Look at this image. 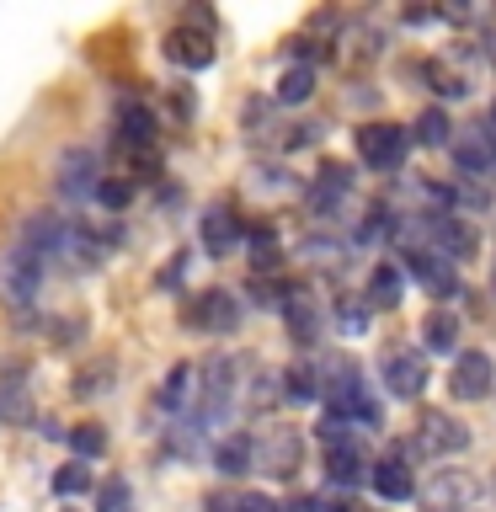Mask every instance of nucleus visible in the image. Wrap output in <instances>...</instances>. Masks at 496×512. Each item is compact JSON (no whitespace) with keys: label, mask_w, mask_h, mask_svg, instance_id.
Instances as JSON below:
<instances>
[{"label":"nucleus","mask_w":496,"mask_h":512,"mask_svg":"<svg viewBox=\"0 0 496 512\" xmlns=\"http://www.w3.org/2000/svg\"><path fill=\"white\" fill-rule=\"evenodd\" d=\"M251 459L262 464L267 475H278V480H288L299 470V459H304V438L294 427H272L262 443H251Z\"/></svg>","instance_id":"f03ea898"},{"label":"nucleus","mask_w":496,"mask_h":512,"mask_svg":"<svg viewBox=\"0 0 496 512\" xmlns=\"http://www.w3.org/2000/svg\"><path fill=\"white\" fill-rule=\"evenodd\" d=\"M406 267L411 278H422L432 294H454V272H448V262H438L432 251H406Z\"/></svg>","instance_id":"a211bd4d"},{"label":"nucleus","mask_w":496,"mask_h":512,"mask_svg":"<svg viewBox=\"0 0 496 512\" xmlns=\"http://www.w3.org/2000/svg\"><path fill=\"white\" fill-rule=\"evenodd\" d=\"M448 128H454V123H448V112L427 107L422 118H416V139H422V144H448Z\"/></svg>","instance_id":"c85d7f7f"},{"label":"nucleus","mask_w":496,"mask_h":512,"mask_svg":"<svg viewBox=\"0 0 496 512\" xmlns=\"http://www.w3.org/2000/svg\"><path fill=\"white\" fill-rule=\"evenodd\" d=\"M123 502H128V486L123 480H107L102 486V512H123Z\"/></svg>","instance_id":"473e14b6"},{"label":"nucleus","mask_w":496,"mask_h":512,"mask_svg":"<svg viewBox=\"0 0 496 512\" xmlns=\"http://www.w3.org/2000/svg\"><path fill=\"white\" fill-rule=\"evenodd\" d=\"M59 192L64 198H86V192H96V155L91 150H64L59 155Z\"/></svg>","instance_id":"9b49d317"},{"label":"nucleus","mask_w":496,"mask_h":512,"mask_svg":"<svg viewBox=\"0 0 496 512\" xmlns=\"http://www.w3.org/2000/svg\"><path fill=\"white\" fill-rule=\"evenodd\" d=\"M368 486H374L384 502H406V496H416V480H411V470L400 459H379L374 475H368Z\"/></svg>","instance_id":"f8f14e48"},{"label":"nucleus","mask_w":496,"mask_h":512,"mask_svg":"<svg viewBox=\"0 0 496 512\" xmlns=\"http://www.w3.org/2000/svg\"><path fill=\"white\" fill-rule=\"evenodd\" d=\"M283 512H326V502H320V496H294Z\"/></svg>","instance_id":"e433bc0d"},{"label":"nucleus","mask_w":496,"mask_h":512,"mask_svg":"<svg viewBox=\"0 0 496 512\" xmlns=\"http://www.w3.org/2000/svg\"><path fill=\"white\" fill-rule=\"evenodd\" d=\"M459 336H464V320H459L454 310H432V315L422 320V342H427V352H454Z\"/></svg>","instance_id":"4468645a"},{"label":"nucleus","mask_w":496,"mask_h":512,"mask_svg":"<svg viewBox=\"0 0 496 512\" xmlns=\"http://www.w3.org/2000/svg\"><path fill=\"white\" fill-rule=\"evenodd\" d=\"M246 240H251V267H256V272L278 267V235H272L267 224H256V230H251Z\"/></svg>","instance_id":"bb28decb"},{"label":"nucleus","mask_w":496,"mask_h":512,"mask_svg":"<svg viewBox=\"0 0 496 512\" xmlns=\"http://www.w3.org/2000/svg\"><path fill=\"white\" fill-rule=\"evenodd\" d=\"M454 160H459V171L470 176V182H491L496 176V139L486 134V123L464 128V134L454 139Z\"/></svg>","instance_id":"423d86ee"},{"label":"nucleus","mask_w":496,"mask_h":512,"mask_svg":"<svg viewBox=\"0 0 496 512\" xmlns=\"http://www.w3.org/2000/svg\"><path fill=\"white\" fill-rule=\"evenodd\" d=\"M496 384V363L486 358V352H459L454 358V374H448V390H454V400H486Z\"/></svg>","instance_id":"6e6552de"},{"label":"nucleus","mask_w":496,"mask_h":512,"mask_svg":"<svg viewBox=\"0 0 496 512\" xmlns=\"http://www.w3.org/2000/svg\"><path fill=\"white\" fill-rule=\"evenodd\" d=\"M192 379H198V368H192V363H176L171 379H166V390H160V406H166V411H182L187 400H192Z\"/></svg>","instance_id":"5701e85b"},{"label":"nucleus","mask_w":496,"mask_h":512,"mask_svg":"<svg viewBox=\"0 0 496 512\" xmlns=\"http://www.w3.org/2000/svg\"><path fill=\"white\" fill-rule=\"evenodd\" d=\"M96 198H102L107 208H128L134 203V187L128 182H96Z\"/></svg>","instance_id":"2f4dec72"},{"label":"nucleus","mask_w":496,"mask_h":512,"mask_svg":"<svg viewBox=\"0 0 496 512\" xmlns=\"http://www.w3.org/2000/svg\"><path fill=\"white\" fill-rule=\"evenodd\" d=\"M363 470H368V459H363L352 443H342V448H326V475H331V486H358Z\"/></svg>","instance_id":"6ab92c4d"},{"label":"nucleus","mask_w":496,"mask_h":512,"mask_svg":"<svg viewBox=\"0 0 496 512\" xmlns=\"http://www.w3.org/2000/svg\"><path fill=\"white\" fill-rule=\"evenodd\" d=\"M235 299L224 294V288H208V294L192 304V320H198V326H208V331H230L235 326Z\"/></svg>","instance_id":"ddd939ff"},{"label":"nucleus","mask_w":496,"mask_h":512,"mask_svg":"<svg viewBox=\"0 0 496 512\" xmlns=\"http://www.w3.org/2000/svg\"><path fill=\"white\" fill-rule=\"evenodd\" d=\"M54 491L59 496H80V491H91V475H86V464H59V470H54Z\"/></svg>","instance_id":"c756f323"},{"label":"nucleus","mask_w":496,"mask_h":512,"mask_svg":"<svg viewBox=\"0 0 496 512\" xmlns=\"http://www.w3.org/2000/svg\"><path fill=\"white\" fill-rule=\"evenodd\" d=\"M235 240H240V224H235L230 208H208V214H203V246H208V256H230Z\"/></svg>","instance_id":"2eb2a0df"},{"label":"nucleus","mask_w":496,"mask_h":512,"mask_svg":"<svg viewBox=\"0 0 496 512\" xmlns=\"http://www.w3.org/2000/svg\"><path fill=\"white\" fill-rule=\"evenodd\" d=\"M27 406H22V384H6L0 390V416H22Z\"/></svg>","instance_id":"72a5a7b5"},{"label":"nucleus","mask_w":496,"mask_h":512,"mask_svg":"<svg viewBox=\"0 0 496 512\" xmlns=\"http://www.w3.org/2000/svg\"><path fill=\"white\" fill-rule=\"evenodd\" d=\"M363 326H368V315L358 310V304H342V331H347V336H358Z\"/></svg>","instance_id":"c9c22d12"},{"label":"nucleus","mask_w":496,"mask_h":512,"mask_svg":"<svg viewBox=\"0 0 496 512\" xmlns=\"http://www.w3.org/2000/svg\"><path fill=\"white\" fill-rule=\"evenodd\" d=\"M422 75L432 80V91H438V96H470V75L448 70L443 59H427V64H422Z\"/></svg>","instance_id":"b1692460"},{"label":"nucleus","mask_w":496,"mask_h":512,"mask_svg":"<svg viewBox=\"0 0 496 512\" xmlns=\"http://www.w3.org/2000/svg\"><path fill=\"white\" fill-rule=\"evenodd\" d=\"M283 315H288V331H294L299 347H310L315 336H320V310H315V299L288 294V299H283Z\"/></svg>","instance_id":"dca6fc26"},{"label":"nucleus","mask_w":496,"mask_h":512,"mask_svg":"<svg viewBox=\"0 0 496 512\" xmlns=\"http://www.w3.org/2000/svg\"><path fill=\"white\" fill-rule=\"evenodd\" d=\"M235 512H278V507H272L262 491H246V496H235Z\"/></svg>","instance_id":"f704fd0d"},{"label":"nucleus","mask_w":496,"mask_h":512,"mask_svg":"<svg viewBox=\"0 0 496 512\" xmlns=\"http://www.w3.org/2000/svg\"><path fill=\"white\" fill-rule=\"evenodd\" d=\"M310 91H315V70H310V64H288V70L278 75V102L294 107V102H304Z\"/></svg>","instance_id":"4be33fe9"},{"label":"nucleus","mask_w":496,"mask_h":512,"mask_svg":"<svg viewBox=\"0 0 496 512\" xmlns=\"http://www.w3.org/2000/svg\"><path fill=\"white\" fill-rule=\"evenodd\" d=\"M283 384H288V395H294V400H315V395H326V390H320V374H315L310 363H294V368L283 374Z\"/></svg>","instance_id":"cd10ccee"},{"label":"nucleus","mask_w":496,"mask_h":512,"mask_svg":"<svg viewBox=\"0 0 496 512\" xmlns=\"http://www.w3.org/2000/svg\"><path fill=\"white\" fill-rule=\"evenodd\" d=\"M214 464H219V475H246L251 470V438H224L219 443V454H214Z\"/></svg>","instance_id":"393cba45"},{"label":"nucleus","mask_w":496,"mask_h":512,"mask_svg":"<svg viewBox=\"0 0 496 512\" xmlns=\"http://www.w3.org/2000/svg\"><path fill=\"white\" fill-rule=\"evenodd\" d=\"M464 443H470V432H464L448 411H422L416 438H411V454H459Z\"/></svg>","instance_id":"7ed1b4c3"},{"label":"nucleus","mask_w":496,"mask_h":512,"mask_svg":"<svg viewBox=\"0 0 496 512\" xmlns=\"http://www.w3.org/2000/svg\"><path fill=\"white\" fill-rule=\"evenodd\" d=\"M107 379H112V363H91V368H80V374H75V395H96V390H107Z\"/></svg>","instance_id":"7c9ffc66"},{"label":"nucleus","mask_w":496,"mask_h":512,"mask_svg":"<svg viewBox=\"0 0 496 512\" xmlns=\"http://www.w3.org/2000/svg\"><path fill=\"white\" fill-rule=\"evenodd\" d=\"M427 235H432V246H438L448 262H470L475 246H480L475 224H464V219H454V214H432V219H427Z\"/></svg>","instance_id":"9d476101"},{"label":"nucleus","mask_w":496,"mask_h":512,"mask_svg":"<svg viewBox=\"0 0 496 512\" xmlns=\"http://www.w3.org/2000/svg\"><path fill=\"white\" fill-rule=\"evenodd\" d=\"M43 256H32L27 246H16L11 251V262H6V304L11 310H32V299H38V283H43Z\"/></svg>","instance_id":"39448f33"},{"label":"nucleus","mask_w":496,"mask_h":512,"mask_svg":"<svg viewBox=\"0 0 496 512\" xmlns=\"http://www.w3.org/2000/svg\"><path fill=\"white\" fill-rule=\"evenodd\" d=\"M475 502V480L464 470H438L422 486V512H470Z\"/></svg>","instance_id":"20e7f679"},{"label":"nucleus","mask_w":496,"mask_h":512,"mask_svg":"<svg viewBox=\"0 0 496 512\" xmlns=\"http://www.w3.org/2000/svg\"><path fill=\"white\" fill-rule=\"evenodd\" d=\"M491 294H496V267H491Z\"/></svg>","instance_id":"58836bf2"},{"label":"nucleus","mask_w":496,"mask_h":512,"mask_svg":"<svg viewBox=\"0 0 496 512\" xmlns=\"http://www.w3.org/2000/svg\"><path fill=\"white\" fill-rule=\"evenodd\" d=\"M384 384H390V395L416 400L427 390V358L416 347H395L390 358H384Z\"/></svg>","instance_id":"1a4fd4ad"},{"label":"nucleus","mask_w":496,"mask_h":512,"mask_svg":"<svg viewBox=\"0 0 496 512\" xmlns=\"http://www.w3.org/2000/svg\"><path fill=\"white\" fill-rule=\"evenodd\" d=\"M230 395H235V363L230 358H208V368H203V406H198V416L208 427H219L224 416H230Z\"/></svg>","instance_id":"0eeeda50"},{"label":"nucleus","mask_w":496,"mask_h":512,"mask_svg":"<svg viewBox=\"0 0 496 512\" xmlns=\"http://www.w3.org/2000/svg\"><path fill=\"white\" fill-rule=\"evenodd\" d=\"M118 128H123V139L144 144V139H155V112L144 107V102H123L118 107Z\"/></svg>","instance_id":"412c9836"},{"label":"nucleus","mask_w":496,"mask_h":512,"mask_svg":"<svg viewBox=\"0 0 496 512\" xmlns=\"http://www.w3.org/2000/svg\"><path fill=\"white\" fill-rule=\"evenodd\" d=\"M368 304H379V310H395V304H400V267L379 262L374 272H368Z\"/></svg>","instance_id":"aec40b11"},{"label":"nucleus","mask_w":496,"mask_h":512,"mask_svg":"<svg viewBox=\"0 0 496 512\" xmlns=\"http://www.w3.org/2000/svg\"><path fill=\"white\" fill-rule=\"evenodd\" d=\"M166 54H171L176 64H187V70H208V64H214V43L198 38V32H171V38H166Z\"/></svg>","instance_id":"f3484780"},{"label":"nucleus","mask_w":496,"mask_h":512,"mask_svg":"<svg viewBox=\"0 0 496 512\" xmlns=\"http://www.w3.org/2000/svg\"><path fill=\"white\" fill-rule=\"evenodd\" d=\"M406 144H411L406 128H395V123H368V128H358V155H363L374 171H400Z\"/></svg>","instance_id":"f257e3e1"},{"label":"nucleus","mask_w":496,"mask_h":512,"mask_svg":"<svg viewBox=\"0 0 496 512\" xmlns=\"http://www.w3.org/2000/svg\"><path fill=\"white\" fill-rule=\"evenodd\" d=\"M70 448H75L80 459H102L107 454V427H96V422L70 427Z\"/></svg>","instance_id":"a878e982"},{"label":"nucleus","mask_w":496,"mask_h":512,"mask_svg":"<svg viewBox=\"0 0 496 512\" xmlns=\"http://www.w3.org/2000/svg\"><path fill=\"white\" fill-rule=\"evenodd\" d=\"M486 134L496 139V102H491V123H486Z\"/></svg>","instance_id":"4c0bfd02"}]
</instances>
